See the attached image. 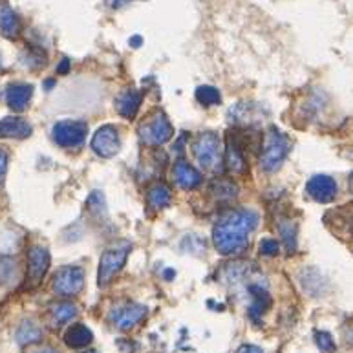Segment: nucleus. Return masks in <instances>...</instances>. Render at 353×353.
<instances>
[{"label":"nucleus","instance_id":"nucleus-1","mask_svg":"<svg viewBox=\"0 0 353 353\" xmlns=\"http://www.w3.org/2000/svg\"><path fill=\"white\" fill-rule=\"evenodd\" d=\"M259 214L251 209L223 212L212 227V242L223 256H236L249 245V236L259 225Z\"/></svg>","mask_w":353,"mask_h":353},{"label":"nucleus","instance_id":"nucleus-2","mask_svg":"<svg viewBox=\"0 0 353 353\" xmlns=\"http://www.w3.org/2000/svg\"><path fill=\"white\" fill-rule=\"evenodd\" d=\"M192 154L196 161L207 172H221L223 169V147L216 132H201L192 141Z\"/></svg>","mask_w":353,"mask_h":353},{"label":"nucleus","instance_id":"nucleus-3","mask_svg":"<svg viewBox=\"0 0 353 353\" xmlns=\"http://www.w3.org/2000/svg\"><path fill=\"white\" fill-rule=\"evenodd\" d=\"M290 154V139L284 134L271 127L265 132L262 152H260V169L265 172H274L284 163V159Z\"/></svg>","mask_w":353,"mask_h":353},{"label":"nucleus","instance_id":"nucleus-4","mask_svg":"<svg viewBox=\"0 0 353 353\" xmlns=\"http://www.w3.org/2000/svg\"><path fill=\"white\" fill-rule=\"evenodd\" d=\"M137 134H139V141L143 145H147V147H161V145L172 139L174 128H172L169 117L165 116L163 112L156 110L150 116H147V119L139 125Z\"/></svg>","mask_w":353,"mask_h":353},{"label":"nucleus","instance_id":"nucleus-5","mask_svg":"<svg viewBox=\"0 0 353 353\" xmlns=\"http://www.w3.org/2000/svg\"><path fill=\"white\" fill-rule=\"evenodd\" d=\"M132 251V245L128 242H117L105 249L99 260V273H97V284L99 288H106L110 284L114 276L123 269L127 262L128 254Z\"/></svg>","mask_w":353,"mask_h":353},{"label":"nucleus","instance_id":"nucleus-6","mask_svg":"<svg viewBox=\"0 0 353 353\" xmlns=\"http://www.w3.org/2000/svg\"><path fill=\"white\" fill-rule=\"evenodd\" d=\"M85 288V271L79 265H64L53 276V291L61 296L79 295Z\"/></svg>","mask_w":353,"mask_h":353},{"label":"nucleus","instance_id":"nucleus-7","mask_svg":"<svg viewBox=\"0 0 353 353\" xmlns=\"http://www.w3.org/2000/svg\"><path fill=\"white\" fill-rule=\"evenodd\" d=\"M86 132H88V125L85 121H72V119L55 123L52 130L53 141L63 148L81 147L86 139Z\"/></svg>","mask_w":353,"mask_h":353},{"label":"nucleus","instance_id":"nucleus-8","mask_svg":"<svg viewBox=\"0 0 353 353\" xmlns=\"http://www.w3.org/2000/svg\"><path fill=\"white\" fill-rule=\"evenodd\" d=\"M145 316H147V307L141 306V304H137V302H119L108 313V321L117 330L127 332L136 324H139Z\"/></svg>","mask_w":353,"mask_h":353},{"label":"nucleus","instance_id":"nucleus-9","mask_svg":"<svg viewBox=\"0 0 353 353\" xmlns=\"http://www.w3.org/2000/svg\"><path fill=\"white\" fill-rule=\"evenodd\" d=\"M92 148L101 158L116 156L119 152V148H121V139H119L117 128L112 127V125H105V127L97 128V132L92 137Z\"/></svg>","mask_w":353,"mask_h":353},{"label":"nucleus","instance_id":"nucleus-10","mask_svg":"<svg viewBox=\"0 0 353 353\" xmlns=\"http://www.w3.org/2000/svg\"><path fill=\"white\" fill-rule=\"evenodd\" d=\"M337 183L326 174H316L306 183V194L316 203H332L337 198Z\"/></svg>","mask_w":353,"mask_h":353},{"label":"nucleus","instance_id":"nucleus-11","mask_svg":"<svg viewBox=\"0 0 353 353\" xmlns=\"http://www.w3.org/2000/svg\"><path fill=\"white\" fill-rule=\"evenodd\" d=\"M50 269V253L43 245H32L28 251V280L30 285L41 284Z\"/></svg>","mask_w":353,"mask_h":353},{"label":"nucleus","instance_id":"nucleus-12","mask_svg":"<svg viewBox=\"0 0 353 353\" xmlns=\"http://www.w3.org/2000/svg\"><path fill=\"white\" fill-rule=\"evenodd\" d=\"M229 172L234 176H243L248 170V163H245V156H243L242 143L238 141V137L234 134L227 136V147H225V161Z\"/></svg>","mask_w":353,"mask_h":353},{"label":"nucleus","instance_id":"nucleus-13","mask_svg":"<svg viewBox=\"0 0 353 353\" xmlns=\"http://www.w3.org/2000/svg\"><path fill=\"white\" fill-rule=\"evenodd\" d=\"M172 179H174V183L178 185L179 189L183 190H194L201 185L200 172H198L192 165L183 161V159H178V161L172 165Z\"/></svg>","mask_w":353,"mask_h":353},{"label":"nucleus","instance_id":"nucleus-14","mask_svg":"<svg viewBox=\"0 0 353 353\" xmlns=\"http://www.w3.org/2000/svg\"><path fill=\"white\" fill-rule=\"evenodd\" d=\"M248 291H249V295H251L249 316H251L254 322H259L260 316L264 315L265 311L271 307V295H269L265 288H262V284H254V282L249 284Z\"/></svg>","mask_w":353,"mask_h":353},{"label":"nucleus","instance_id":"nucleus-15","mask_svg":"<svg viewBox=\"0 0 353 353\" xmlns=\"http://www.w3.org/2000/svg\"><path fill=\"white\" fill-rule=\"evenodd\" d=\"M143 95L137 90H123L116 97V110L117 114L125 119H134L141 106Z\"/></svg>","mask_w":353,"mask_h":353},{"label":"nucleus","instance_id":"nucleus-16","mask_svg":"<svg viewBox=\"0 0 353 353\" xmlns=\"http://www.w3.org/2000/svg\"><path fill=\"white\" fill-rule=\"evenodd\" d=\"M33 95V86L24 85V83H15L10 85L6 90V101L13 112H22L26 110L28 103L32 99Z\"/></svg>","mask_w":353,"mask_h":353},{"label":"nucleus","instance_id":"nucleus-17","mask_svg":"<svg viewBox=\"0 0 353 353\" xmlns=\"http://www.w3.org/2000/svg\"><path fill=\"white\" fill-rule=\"evenodd\" d=\"M32 136V125L24 121L22 117H4L0 119V137H15L24 139Z\"/></svg>","mask_w":353,"mask_h":353},{"label":"nucleus","instance_id":"nucleus-18","mask_svg":"<svg viewBox=\"0 0 353 353\" xmlns=\"http://www.w3.org/2000/svg\"><path fill=\"white\" fill-rule=\"evenodd\" d=\"M0 35L10 41L21 35V19L8 4L0 6Z\"/></svg>","mask_w":353,"mask_h":353},{"label":"nucleus","instance_id":"nucleus-19","mask_svg":"<svg viewBox=\"0 0 353 353\" xmlns=\"http://www.w3.org/2000/svg\"><path fill=\"white\" fill-rule=\"evenodd\" d=\"M172 192H170L169 185H165L163 181H156L147 189V205L154 211H161L170 203Z\"/></svg>","mask_w":353,"mask_h":353},{"label":"nucleus","instance_id":"nucleus-20","mask_svg":"<svg viewBox=\"0 0 353 353\" xmlns=\"http://www.w3.org/2000/svg\"><path fill=\"white\" fill-rule=\"evenodd\" d=\"M92 341H94V335H92V332H90L85 324H74V326H70L66 335H64V343L74 350L86 348L88 344H92Z\"/></svg>","mask_w":353,"mask_h":353},{"label":"nucleus","instance_id":"nucleus-21","mask_svg":"<svg viewBox=\"0 0 353 353\" xmlns=\"http://www.w3.org/2000/svg\"><path fill=\"white\" fill-rule=\"evenodd\" d=\"M77 315V306L72 302H57L50 307V321L53 326H63Z\"/></svg>","mask_w":353,"mask_h":353},{"label":"nucleus","instance_id":"nucleus-22","mask_svg":"<svg viewBox=\"0 0 353 353\" xmlns=\"http://www.w3.org/2000/svg\"><path fill=\"white\" fill-rule=\"evenodd\" d=\"M43 337V327L32 321H24L17 330V341L19 344H33L39 343Z\"/></svg>","mask_w":353,"mask_h":353},{"label":"nucleus","instance_id":"nucleus-23","mask_svg":"<svg viewBox=\"0 0 353 353\" xmlns=\"http://www.w3.org/2000/svg\"><path fill=\"white\" fill-rule=\"evenodd\" d=\"M209 192H212V196L218 201H229L232 198H236L238 187L229 179H216V181H212Z\"/></svg>","mask_w":353,"mask_h":353},{"label":"nucleus","instance_id":"nucleus-24","mask_svg":"<svg viewBox=\"0 0 353 353\" xmlns=\"http://www.w3.org/2000/svg\"><path fill=\"white\" fill-rule=\"evenodd\" d=\"M19 280V265L11 256H0V285H10Z\"/></svg>","mask_w":353,"mask_h":353},{"label":"nucleus","instance_id":"nucleus-25","mask_svg":"<svg viewBox=\"0 0 353 353\" xmlns=\"http://www.w3.org/2000/svg\"><path fill=\"white\" fill-rule=\"evenodd\" d=\"M279 232L280 236L284 238L285 248L290 249V253H293L296 249V225L291 223V220H280L279 221Z\"/></svg>","mask_w":353,"mask_h":353},{"label":"nucleus","instance_id":"nucleus-26","mask_svg":"<svg viewBox=\"0 0 353 353\" xmlns=\"http://www.w3.org/2000/svg\"><path fill=\"white\" fill-rule=\"evenodd\" d=\"M196 101L203 106H214L220 105L221 95L214 86H200L196 90Z\"/></svg>","mask_w":353,"mask_h":353},{"label":"nucleus","instance_id":"nucleus-27","mask_svg":"<svg viewBox=\"0 0 353 353\" xmlns=\"http://www.w3.org/2000/svg\"><path fill=\"white\" fill-rule=\"evenodd\" d=\"M315 343L322 353H335V350H337V344L327 332H316Z\"/></svg>","mask_w":353,"mask_h":353},{"label":"nucleus","instance_id":"nucleus-28","mask_svg":"<svg viewBox=\"0 0 353 353\" xmlns=\"http://www.w3.org/2000/svg\"><path fill=\"white\" fill-rule=\"evenodd\" d=\"M279 242L274 240V238H264L262 242H260V253L264 254V256H274V254H279Z\"/></svg>","mask_w":353,"mask_h":353},{"label":"nucleus","instance_id":"nucleus-29","mask_svg":"<svg viewBox=\"0 0 353 353\" xmlns=\"http://www.w3.org/2000/svg\"><path fill=\"white\" fill-rule=\"evenodd\" d=\"M8 161H10V156L6 150L0 148V185L4 181V176H6V170H8Z\"/></svg>","mask_w":353,"mask_h":353},{"label":"nucleus","instance_id":"nucleus-30","mask_svg":"<svg viewBox=\"0 0 353 353\" xmlns=\"http://www.w3.org/2000/svg\"><path fill=\"white\" fill-rule=\"evenodd\" d=\"M236 353H264L259 346H253V344H243L240 348L236 350Z\"/></svg>","mask_w":353,"mask_h":353},{"label":"nucleus","instance_id":"nucleus-31","mask_svg":"<svg viewBox=\"0 0 353 353\" xmlns=\"http://www.w3.org/2000/svg\"><path fill=\"white\" fill-rule=\"evenodd\" d=\"M70 72V61L68 59H63L61 61V64L57 66V74L59 75H66Z\"/></svg>","mask_w":353,"mask_h":353},{"label":"nucleus","instance_id":"nucleus-32","mask_svg":"<svg viewBox=\"0 0 353 353\" xmlns=\"http://www.w3.org/2000/svg\"><path fill=\"white\" fill-rule=\"evenodd\" d=\"M30 353H57V352H55V350H53V348H48V346H46V348L33 350V352H30Z\"/></svg>","mask_w":353,"mask_h":353},{"label":"nucleus","instance_id":"nucleus-33","mask_svg":"<svg viewBox=\"0 0 353 353\" xmlns=\"http://www.w3.org/2000/svg\"><path fill=\"white\" fill-rule=\"evenodd\" d=\"M130 44H132L134 48H139V44H141V37H132L130 39Z\"/></svg>","mask_w":353,"mask_h":353},{"label":"nucleus","instance_id":"nucleus-34","mask_svg":"<svg viewBox=\"0 0 353 353\" xmlns=\"http://www.w3.org/2000/svg\"><path fill=\"white\" fill-rule=\"evenodd\" d=\"M174 271H170V269H169V271H167V273H165V276H167V279H172V276H174Z\"/></svg>","mask_w":353,"mask_h":353},{"label":"nucleus","instance_id":"nucleus-35","mask_svg":"<svg viewBox=\"0 0 353 353\" xmlns=\"http://www.w3.org/2000/svg\"><path fill=\"white\" fill-rule=\"evenodd\" d=\"M119 2H127V0H117V2H116V6H119Z\"/></svg>","mask_w":353,"mask_h":353},{"label":"nucleus","instance_id":"nucleus-36","mask_svg":"<svg viewBox=\"0 0 353 353\" xmlns=\"http://www.w3.org/2000/svg\"><path fill=\"white\" fill-rule=\"evenodd\" d=\"M85 353H97V352H85Z\"/></svg>","mask_w":353,"mask_h":353}]
</instances>
